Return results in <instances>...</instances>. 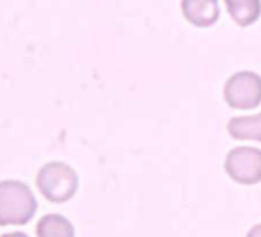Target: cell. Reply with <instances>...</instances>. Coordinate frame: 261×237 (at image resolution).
I'll list each match as a JSON object with an SVG mask.
<instances>
[{"label": "cell", "instance_id": "1", "mask_svg": "<svg viewBox=\"0 0 261 237\" xmlns=\"http://www.w3.org/2000/svg\"><path fill=\"white\" fill-rule=\"evenodd\" d=\"M36 209V197L25 183L16 180L0 183V225H23Z\"/></svg>", "mask_w": 261, "mask_h": 237}, {"label": "cell", "instance_id": "2", "mask_svg": "<svg viewBox=\"0 0 261 237\" xmlns=\"http://www.w3.org/2000/svg\"><path fill=\"white\" fill-rule=\"evenodd\" d=\"M37 185L48 200L60 203L69 200L75 194L79 180L77 174L69 167L62 163H51L40 171Z\"/></svg>", "mask_w": 261, "mask_h": 237}, {"label": "cell", "instance_id": "3", "mask_svg": "<svg viewBox=\"0 0 261 237\" xmlns=\"http://www.w3.org/2000/svg\"><path fill=\"white\" fill-rule=\"evenodd\" d=\"M226 170L235 182L255 185L261 182V153L255 150L232 151L226 162Z\"/></svg>", "mask_w": 261, "mask_h": 237}, {"label": "cell", "instance_id": "4", "mask_svg": "<svg viewBox=\"0 0 261 237\" xmlns=\"http://www.w3.org/2000/svg\"><path fill=\"white\" fill-rule=\"evenodd\" d=\"M37 237H74V228L68 219L49 214L37 223Z\"/></svg>", "mask_w": 261, "mask_h": 237}, {"label": "cell", "instance_id": "5", "mask_svg": "<svg viewBox=\"0 0 261 237\" xmlns=\"http://www.w3.org/2000/svg\"><path fill=\"white\" fill-rule=\"evenodd\" d=\"M246 237H261V223H259V225H255V226L247 232Z\"/></svg>", "mask_w": 261, "mask_h": 237}, {"label": "cell", "instance_id": "6", "mask_svg": "<svg viewBox=\"0 0 261 237\" xmlns=\"http://www.w3.org/2000/svg\"><path fill=\"white\" fill-rule=\"evenodd\" d=\"M2 237H28V235L23 234V232H10V234H5Z\"/></svg>", "mask_w": 261, "mask_h": 237}]
</instances>
